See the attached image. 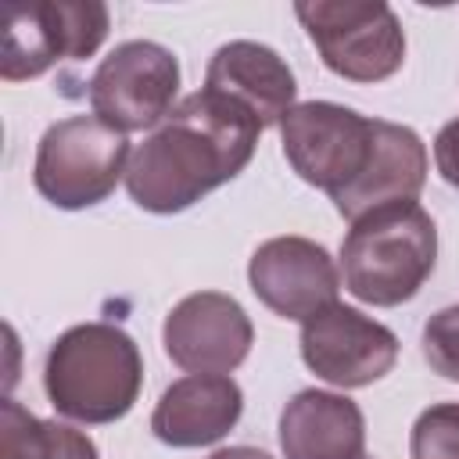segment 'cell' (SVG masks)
<instances>
[{
	"label": "cell",
	"instance_id": "1",
	"mask_svg": "<svg viewBox=\"0 0 459 459\" xmlns=\"http://www.w3.org/2000/svg\"><path fill=\"white\" fill-rule=\"evenodd\" d=\"M262 122L237 100L201 86L133 151L129 197L154 215H172L240 176L255 154Z\"/></svg>",
	"mask_w": 459,
	"mask_h": 459
},
{
	"label": "cell",
	"instance_id": "2",
	"mask_svg": "<svg viewBox=\"0 0 459 459\" xmlns=\"http://www.w3.org/2000/svg\"><path fill=\"white\" fill-rule=\"evenodd\" d=\"M143 384L136 341L111 323H82L65 330L43 366L50 405L79 423L122 420Z\"/></svg>",
	"mask_w": 459,
	"mask_h": 459
},
{
	"label": "cell",
	"instance_id": "3",
	"mask_svg": "<svg viewBox=\"0 0 459 459\" xmlns=\"http://www.w3.org/2000/svg\"><path fill=\"white\" fill-rule=\"evenodd\" d=\"M437 262V226L412 201L351 222L341 244L344 287L377 308L416 298Z\"/></svg>",
	"mask_w": 459,
	"mask_h": 459
},
{
	"label": "cell",
	"instance_id": "4",
	"mask_svg": "<svg viewBox=\"0 0 459 459\" xmlns=\"http://www.w3.org/2000/svg\"><path fill=\"white\" fill-rule=\"evenodd\" d=\"M129 140L97 115H72L54 122L32 165L36 190L65 212L100 204L129 169Z\"/></svg>",
	"mask_w": 459,
	"mask_h": 459
},
{
	"label": "cell",
	"instance_id": "5",
	"mask_svg": "<svg viewBox=\"0 0 459 459\" xmlns=\"http://www.w3.org/2000/svg\"><path fill=\"white\" fill-rule=\"evenodd\" d=\"M298 22L316 43L323 65L351 82H380L405 61V32L398 14L373 0H312L294 4Z\"/></svg>",
	"mask_w": 459,
	"mask_h": 459
},
{
	"label": "cell",
	"instance_id": "6",
	"mask_svg": "<svg viewBox=\"0 0 459 459\" xmlns=\"http://www.w3.org/2000/svg\"><path fill=\"white\" fill-rule=\"evenodd\" d=\"M179 90V61L151 39L118 43L90 79V108L122 133L151 129L169 118Z\"/></svg>",
	"mask_w": 459,
	"mask_h": 459
},
{
	"label": "cell",
	"instance_id": "7",
	"mask_svg": "<svg viewBox=\"0 0 459 459\" xmlns=\"http://www.w3.org/2000/svg\"><path fill=\"white\" fill-rule=\"evenodd\" d=\"M280 140L290 169L333 197L366 169L373 151V118L344 104L305 100L283 115Z\"/></svg>",
	"mask_w": 459,
	"mask_h": 459
},
{
	"label": "cell",
	"instance_id": "8",
	"mask_svg": "<svg viewBox=\"0 0 459 459\" xmlns=\"http://www.w3.org/2000/svg\"><path fill=\"white\" fill-rule=\"evenodd\" d=\"M305 366L333 387H366L398 362V337L348 305H330L301 323Z\"/></svg>",
	"mask_w": 459,
	"mask_h": 459
},
{
	"label": "cell",
	"instance_id": "9",
	"mask_svg": "<svg viewBox=\"0 0 459 459\" xmlns=\"http://www.w3.org/2000/svg\"><path fill=\"white\" fill-rule=\"evenodd\" d=\"M255 298L283 319H312L337 305L341 276L326 247L308 237H273L255 247L247 262Z\"/></svg>",
	"mask_w": 459,
	"mask_h": 459
},
{
	"label": "cell",
	"instance_id": "10",
	"mask_svg": "<svg viewBox=\"0 0 459 459\" xmlns=\"http://www.w3.org/2000/svg\"><path fill=\"white\" fill-rule=\"evenodd\" d=\"M165 355L190 373H230L237 369L255 341L251 319L237 298L219 290L186 294L161 326Z\"/></svg>",
	"mask_w": 459,
	"mask_h": 459
},
{
	"label": "cell",
	"instance_id": "11",
	"mask_svg": "<svg viewBox=\"0 0 459 459\" xmlns=\"http://www.w3.org/2000/svg\"><path fill=\"white\" fill-rule=\"evenodd\" d=\"M427 183V147L423 140L398 122L373 118V151L366 169L337 190L330 201L333 208L348 219L359 222L373 212L394 208V204H412Z\"/></svg>",
	"mask_w": 459,
	"mask_h": 459
},
{
	"label": "cell",
	"instance_id": "12",
	"mask_svg": "<svg viewBox=\"0 0 459 459\" xmlns=\"http://www.w3.org/2000/svg\"><path fill=\"white\" fill-rule=\"evenodd\" d=\"M244 409V394L226 373H190L165 387L151 412V430L172 448H201L226 437Z\"/></svg>",
	"mask_w": 459,
	"mask_h": 459
},
{
	"label": "cell",
	"instance_id": "13",
	"mask_svg": "<svg viewBox=\"0 0 459 459\" xmlns=\"http://www.w3.org/2000/svg\"><path fill=\"white\" fill-rule=\"evenodd\" d=\"M204 86L244 104L262 129L265 126H280L283 115L294 108V72L287 68V61L251 39H233L222 43L204 72Z\"/></svg>",
	"mask_w": 459,
	"mask_h": 459
},
{
	"label": "cell",
	"instance_id": "14",
	"mask_svg": "<svg viewBox=\"0 0 459 459\" xmlns=\"http://www.w3.org/2000/svg\"><path fill=\"white\" fill-rule=\"evenodd\" d=\"M280 448L287 459H362V409L333 391H298L280 412Z\"/></svg>",
	"mask_w": 459,
	"mask_h": 459
},
{
	"label": "cell",
	"instance_id": "15",
	"mask_svg": "<svg viewBox=\"0 0 459 459\" xmlns=\"http://www.w3.org/2000/svg\"><path fill=\"white\" fill-rule=\"evenodd\" d=\"M65 57L54 0H29V4H11L7 7V32H4V57H0V75L7 82L32 79L47 72L54 61Z\"/></svg>",
	"mask_w": 459,
	"mask_h": 459
},
{
	"label": "cell",
	"instance_id": "16",
	"mask_svg": "<svg viewBox=\"0 0 459 459\" xmlns=\"http://www.w3.org/2000/svg\"><path fill=\"white\" fill-rule=\"evenodd\" d=\"M0 459H100L97 445L68 427L36 420L25 405L7 398L0 405Z\"/></svg>",
	"mask_w": 459,
	"mask_h": 459
},
{
	"label": "cell",
	"instance_id": "17",
	"mask_svg": "<svg viewBox=\"0 0 459 459\" xmlns=\"http://www.w3.org/2000/svg\"><path fill=\"white\" fill-rule=\"evenodd\" d=\"M65 57H90L108 36V7L100 0H54Z\"/></svg>",
	"mask_w": 459,
	"mask_h": 459
},
{
	"label": "cell",
	"instance_id": "18",
	"mask_svg": "<svg viewBox=\"0 0 459 459\" xmlns=\"http://www.w3.org/2000/svg\"><path fill=\"white\" fill-rule=\"evenodd\" d=\"M412 459H459V402H441L420 412L409 437Z\"/></svg>",
	"mask_w": 459,
	"mask_h": 459
},
{
	"label": "cell",
	"instance_id": "19",
	"mask_svg": "<svg viewBox=\"0 0 459 459\" xmlns=\"http://www.w3.org/2000/svg\"><path fill=\"white\" fill-rule=\"evenodd\" d=\"M423 359L434 373L459 384V305L434 312L423 326Z\"/></svg>",
	"mask_w": 459,
	"mask_h": 459
},
{
	"label": "cell",
	"instance_id": "20",
	"mask_svg": "<svg viewBox=\"0 0 459 459\" xmlns=\"http://www.w3.org/2000/svg\"><path fill=\"white\" fill-rule=\"evenodd\" d=\"M434 165H437L441 179L459 190V118L441 126V133L434 140Z\"/></svg>",
	"mask_w": 459,
	"mask_h": 459
},
{
	"label": "cell",
	"instance_id": "21",
	"mask_svg": "<svg viewBox=\"0 0 459 459\" xmlns=\"http://www.w3.org/2000/svg\"><path fill=\"white\" fill-rule=\"evenodd\" d=\"M208 459H273V455H269V452H262V448L237 445V448H222V452H215V455H208Z\"/></svg>",
	"mask_w": 459,
	"mask_h": 459
},
{
	"label": "cell",
	"instance_id": "22",
	"mask_svg": "<svg viewBox=\"0 0 459 459\" xmlns=\"http://www.w3.org/2000/svg\"><path fill=\"white\" fill-rule=\"evenodd\" d=\"M362 459H366V455H362Z\"/></svg>",
	"mask_w": 459,
	"mask_h": 459
}]
</instances>
